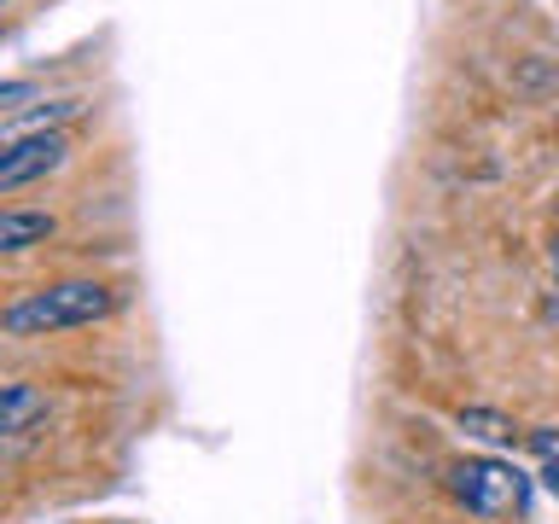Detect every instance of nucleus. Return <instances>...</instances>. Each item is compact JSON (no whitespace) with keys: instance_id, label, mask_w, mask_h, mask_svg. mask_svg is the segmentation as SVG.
Segmentation results:
<instances>
[{"instance_id":"1","label":"nucleus","mask_w":559,"mask_h":524,"mask_svg":"<svg viewBox=\"0 0 559 524\" xmlns=\"http://www.w3.org/2000/svg\"><path fill=\"white\" fill-rule=\"evenodd\" d=\"M105 309H111V286H99V279H64V286L17 297V303L7 309V332L12 338H29V332L94 326Z\"/></svg>"},{"instance_id":"2","label":"nucleus","mask_w":559,"mask_h":524,"mask_svg":"<svg viewBox=\"0 0 559 524\" xmlns=\"http://www.w3.org/2000/svg\"><path fill=\"white\" fill-rule=\"evenodd\" d=\"M449 489L484 519H507L524 507V472H513L507 461H461L449 472Z\"/></svg>"},{"instance_id":"3","label":"nucleus","mask_w":559,"mask_h":524,"mask_svg":"<svg viewBox=\"0 0 559 524\" xmlns=\"http://www.w3.org/2000/svg\"><path fill=\"white\" fill-rule=\"evenodd\" d=\"M70 157V140L64 134H17L7 152H0V192H17V187H29V181H41V175H52Z\"/></svg>"},{"instance_id":"4","label":"nucleus","mask_w":559,"mask_h":524,"mask_svg":"<svg viewBox=\"0 0 559 524\" xmlns=\"http://www.w3.org/2000/svg\"><path fill=\"white\" fill-rule=\"evenodd\" d=\"M47 234H52L47 210H7V216H0V251H24V245L47 239Z\"/></svg>"},{"instance_id":"5","label":"nucleus","mask_w":559,"mask_h":524,"mask_svg":"<svg viewBox=\"0 0 559 524\" xmlns=\"http://www.w3.org/2000/svg\"><path fill=\"white\" fill-rule=\"evenodd\" d=\"M47 414V396L35 384H7V408H0V431H29V419Z\"/></svg>"},{"instance_id":"6","label":"nucleus","mask_w":559,"mask_h":524,"mask_svg":"<svg viewBox=\"0 0 559 524\" xmlns=\"http://www.w3.org/2000/svg\"><path fill=\"white\" fill-rule=\"evenodd\" d=\"M461 431L484 437V443H513V419L496 408H461Z\"/></svg>"},{"instance_id":"7","label":"nucleus","mask_w":559,"mask_h":524,"mask_svg":"<svg viewBox=\"0 0 559 524\" xmlns=\"http://www.w3.org/2000/svg\"><path fill=\"white\" fill-rule=\"evenodd\" d=\"M531 449L542 454V466H548V461H559V431H554V426H542V431H531Z\"/></svg>"},{"instance_id":"8","label":"nucleus","mask_w":559,"mask_h":524,"mask_svg":"<svg viewBox=\"0 0 559 524\" xmlns=\"http://www.w3.org/2000/svg\"><path fill=\"white\" fill-rule=\"evenodd\" d=\"M542 484H548L554 496H559V461H548V466H542Z\"/></svg>"},{"instance_id":"9","label":"nucleus","mask_w":559,"mask_h":524,"mask_svg":"<svg viewBox=\"0 0 559 524\" xmlns=\"http://www.w3.org/2000/svg\"><path fill=\"white\" fill-rule=\"evenodd\" d=\"M548 262H554V274H559V239L548 245Z\"/></svg>"}]
</instances>
